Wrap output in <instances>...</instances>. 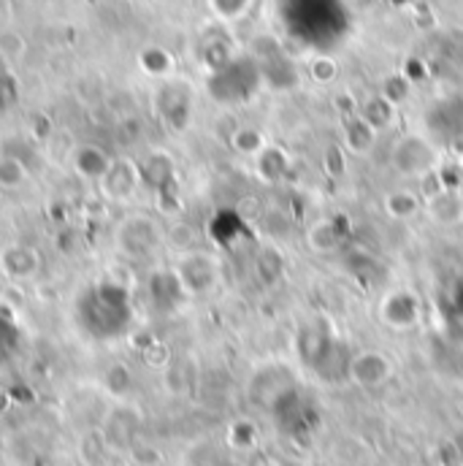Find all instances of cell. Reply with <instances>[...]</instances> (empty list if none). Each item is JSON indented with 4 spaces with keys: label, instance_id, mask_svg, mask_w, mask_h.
<instances>
[{
    "label": "cell",
    "instance_id": "6da1fadb",
    "mask_svg": "<svg viewBox=\"0 0 463 466\" xmlns=\"http://www.w3.org/2000/svg\"><path fill=\"white\" fill-rule=\"evenodd\" d=\"M347 374L352 382L371 388V385H379L388 380L390 363L382 352H357L347 363Z\"/></svg>",
    "mask_w": 463,
    "mask_h": 466
},
{
    "label": "cell",
    "instance_id": "7a4b0ae2",
    "mask_svg": "<svg viewBox=\"0 0 463 466\" xmlns=\"http://www.w3.org/2000/svg\"><path fill=\"white\" fill-rule=\"evenodd\" d=\"M418 207H420V204H418V198H415L412 193H393V196L388 198L390 215H393V218H401V220L418 215Z\"/></svg>",
    "mask_w": 463,
    "mask_h": 466
}]
</instances>
